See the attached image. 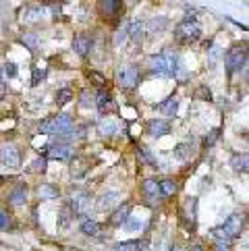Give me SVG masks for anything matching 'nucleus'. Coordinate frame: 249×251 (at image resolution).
<instances>
[{
    "mask_svg": "<svg viewBox=\"0 0 249 251\" xmlns=\"http://www.w3.org/2000/svg\"><path fill=\"white\" fill-rule=\"evenodd\" d=\"M198 96L201 98V100H210V98H212L210 89H206V87H199V89H198Z\"/></svg>",
    "mask_w": 249,
    "mask_h": 251,
    "instance_id": "nucleus-36",
    "label": "nucleus"
},
{
    "mask_svg": "<svg viewBox=\"0 0 249 251\" xmlns=\"http://www.w3.org/2000/svg\"><path fill=\"white\" fill-rule=\"evenodd\" d=\"M73 210H71V205L67 203V205H62V210L58 212V228H67L69 224H71V220H73Z\"/></svg>",
    "mask_w": 249,
    "mask_h": 251,
    "instance_id": "nucleus-16",
    "label": "nucleus"
},
{
    "mask_svg": "<svg viewBox=\"0 0 249 251\" xmlns=\"http://www.w3.org/2000/svg\"><path fill=\"white\" fill-rule=\"evenodd\" d=\"M114 251H146V243L144 241H124V243H119Z\"/></svg>",
    "mask_w": 249,
    "mask_h": 251,
    "instance_id": "nucleus-20",
    "label": "nucleus"
},
{
    "mask_svg": "<svg viewBox=\"0 0 249 251\" xmlns=\"http://www.w3.org/2000/svg\"><path fill=\"white\" fill-rule=\"evenodd\" d=\"M220 228L226 232V237H228V239L237 237L239 232H241V228H243V216H241V214H230V216L226 218V222L222 224Z\"/></svg>",
    "mask_w": 249,
    "mask_h": 251,
    "instance_id": "nucleus-6",
    "label": "nucleus"
},
{
    "mask_svg": "<svg viewBox=\"0 0 249 251\" xmlns=\"http://www.w3.org/2000/svg\"><path fill=\"white\" fill-rule=\"evenodd\" d=\"M176 106H179V102H176V98H174V96H171L168 100H164L162 104L158 106V110H160V112H164L166 116H173V114L176 112Z\"/></svg>",
    "mask_w": 249,
    "mask_h": 251,
    "instance_id": "nucleus-21",
    "label": "nucleus"
},
{
    "mask_svg": "<svg viewBox=\"0 0 249 251\" xmlns=\"http://www.w3.org/2000/svg\"><path fill=\"white\" fill-rule=\"evenodd\" d=\"M191 146H189V143H181V146L179 148H176V151H174V154H176V158H179V160H187V158H191Z\"/></svg>",
    "mask_w": 249,
    "mask_h": 251,
    "instance_id": "nucleus-28",
    "label": "nucleus"
},
{
    "mask_svg": "<svg viewBox=\"0 0 249 251\" xmlns=\"http://www.w3.org/2000/svg\"><path fill=\"white\" fill-rule=\"evenodd\" d=\"M119 197H121L119 191H106V193H102V195H100V200H98V208H100V210L112 208V205L119 201Z\"/></svg>",
    "mask_w": 249,
    "mask_h": 251,
    "instance_id": "nucleus-10",
    "label": "nucleus"
},
{
    "mask_svg": "<svg viewBox=\"0 0 249 251\" xmlns=\"http://www.w3.org/2000/svg\"><path fill=\"white\" fill-rule=\"evenodd\" d=\"M218 137H220V129H212L210 135H206V146H214Z\"/></svg>",
    "mask_w": 249,
    "mask_h": 251,
    "instance_id": "nucleus-34",
    "label": "nucleus"
},
{
    "mask_svg": "<svg viewBox=\"0 0 249 251\" xmlns=\"http://www.w3.org/2000/svg\"><path fill=\"white\" fill-rule=\"evenodd\" d=\"M0 162L4 166H11V168H17L21 164V154L19 150H17L13 143H4L2 148H0Z\"/></svg>",
    "mask_w": 249,
    "mask_h": 251,
    "instance_id": "nucleus-3",
    "label": "nucleus"
},
{
    "mask_svg": "<svg viewBox=\"0 0 249 251\" xmlns=\"http://www.w3.org/2000/svg\"><path fill=\"white\" fill-rule=\"evenodd\" d=\"M8 200H11L13 205H21V203H25V201H27V187H25V185H17Z\"/></svg>",
    "mask_w": 249,
    "mask_h": 251,
    "instance_id": "nucleus-14",
    "label": "nucleus"
},
{
    "mask_svg": "<svg viewBox=\"0 0 249 251\" xmlns=\"http://www.w3.org/2000/svg\"><path fill=\"white\" fill-rule=\"evenodd\" d=\"M29 168L33 170V173H44V170H46V158H44V156L42 158H35L33 164Z\"/></svg>",
    "mask_w": 249,
    "mask_h": 251,
    "instance_id": "nucleus-32",
    "label": "nucleus"
},
{
    "mask_svg": "<svg viewBox=\"0 0 249 251\" xmlns=\"http://www.w3.org/2000/svg\"><path fill=\"white\" fill-rule=\"evenodd\" d=\"M40 77H42V73H40L38 69H35V71H33V85H35V83H40Z\"/></svg>",
    "mask_w": 249,
    "mask_h": 251,
    "instance_id": "nucleus-39",
    "label": "nucleus"
},
{
    "mask_svg": "<svg viewBox=\"0 0 249 251\" xmlns=\"http://www.w3.org/2000/svg\"><path fill=\"white\" fill-rule=\"evenodd\" d=\"M23 42H25V44H29V48L33 50L35 46H38V35H33V33H27V35H25V38H23Z\"/></svg>",
    "mask_w": 249,
    "mask_h": 251,
    "instance_id": "nucleus-35",
    "label": "nucleus"
},
{
    "mask_svg": "<svg viewBox=\"0 0 249 251\" xmlns=\"http://www.w3.org/2000/svg\"><path fill=\"white\" fill-rule=\"evenodd\" d=\"M216 251H230V243H216Z\"/></svg>",
    "mask_w": 249,
    "mask_h": 251,
    "instance_id": "nucleus-38",
    "label": "nucleus"
},
{
    "mask_svg": "<svg viewBox=\"0 0 249 251\" xmlns=\"http://www.w3.org/2000/svg\"><path fill=\"white\" fill-rule=\"evenodd\" d=\"M123 226H124V230H129V232H131V230H139L141 226H144V222H141V220H135V218H127Z\"/></svg>",
    "mask_w": 249,
    "mask_h": 251,
    "instance_id": "nucleus-31",
    "label": "nucleus"
},
{
    "mask_svg": "<svg viewBox=\"0 0 249 251\" xmlns=\"http://www.w3.org/2000/svg\"><path fill=\"white\" fill-rule=\"evenodd\" d=\"M81 230L85 232V235H98V232H100V224H98L96 220H83Z\"/></svg>",
    "mask_w": 249,
    "mask_h": 251,
    "instance_id": "nucleus-25",
    "label": "nucleus"
},
{
    "mask_svg": "<svg viewBox=\"0 0 249 251\" xmlns=\"http://www.w3.org/2000/svg\"><path fill=\"white\" fill-rule=\"evenodd\" d=\"M149 67H152V71H154V73H158V75L171 77V73H168V67H166V62H164V58L160 56V54L149 58Z\"/></svg>",
    "mask_w": 249,
    "mask_h": 251,
    "instance_id": "nucleus-15",
    "label": "nucleus"
},
{
    "mask_svg": "<svg viewBox=\"0 0 249 251\" xmlns=\"http://www.w3.org/2000/svg\"><path fill=\"white\" fill-rule=\"evenodd\" d=\"M87 168H90V162H85V160H75V162L71 164V175H73L75 178H79V176L85 175Z\"/></svg>",
    "mask_w": 249,
    "mask_h": 251,
    "instance_id": "nucleus-23",
    "label": "nucleus"
},
{
    "mask_svg": "<svg viewBox=\"0 0 249 251\" xmlns=\"http://www.w3.org/2000/svg\"><path fill=\"white\" fill-rule=\"evenodd\" d=\"M11 226V218H8V214L0 210V230H8Z\"/></svg>",
    "mask_w": 249,
    "mask_h": 251,
    "instance_id": "nucleus-33",
    "label": "nucleus"
},
{
    "mask_svg": "<svg viewBox=\"0 0 249 251\" xmlns=\"http://www.w3.org/2000/svg\"><path fill=\"white\" fill-rule=\"evenodd\" d=\"M38 193H40L42 200H54V197H58V195H60L58 187H54V185H48V183L40 185V187H38Z\"/></svg>",
    "mask_w": 249,
    "mask_h": 251,
    "instance_id": "nucleus-18",
    "label": "nucleus"
},
{
    "mask_svg": "<svg viewBox=\"0 0 249 251\" xmlns=\"http://www.w3.org/2000/svg\"><path fill=\"white\" fill-rule=\"evenodd\" d=\"M173 251H183V249H179V247H174V249H173Z\"/></svg>",
    "mask_w": 249,
    "mask_h": 251,
    "instance_id": "nucleus-43",
    "label": "nucleus"
},
{
    "mask_svg": "<svg viewBox=\"0 0 249 251\" xmlns=\"http://www.w3.org/2000/svg\"><path fill=\"white\" fill-rule=\"evenodd\" d=\"M71 100H73V92H71V89H60V92L56 94V104L58 106H65Z\"/></svg>",
    "mask_w": 249,
    "mask_h": 251,
    "instance_id": "nucleus-27",
    "label": "nucleus"
},
{
    "mask_svg": "<svg viewBox=\"0 0 249 251\" xmlns=\"http://www.w3.org/2000/svg\"><path fill=\"white\" fill-rule=\"evenodd\" d=\"M81 102L85 104V106H90L92 102H90V94H87V92H83V98H81Z\"/></svg>",
    "mask_w": 249,
    "mask_h": 251,
    "instance_id": "nucleus-40",
    "label": "nucleus"
},
{
    "mask_svg": "<svg viewBox=\"0 0 249 251\" xmlns=\"http://www.w3.org/2000/svg\"><path fill=\"white\" fill-rule=\"evenodd\" d=\"M174 35H176V40H181V42H193L201 35V27L195 19H185L176 25Z\"/></svg>",
    "mask_w": 249,
    "mask_h": 251,
    "instance_id": "nucleus-2",
    "label": "nucleus"
},
{
    "mask_svg": "<svg viewBox=\"0 0 249 251\" xmlns=\"http://www.w3.org/2000/svg\"><path fill=\"white\" fill-rule=\"evenodd\" d=\"M98 110L104 112V114L117 110V104H114L112 96L106 92V89H100V94H98Z\"/></svg>",
    "mask_w": 249,
    "mask_h": 251,
    "instance_id": "nucleus-8",
    "label": "nucleus"
},
{
    "mask_svg": "<svg viewBox=\"0 0 249 251\" xmlns=\"http://www.w3.org/2000/svg\"><path fill=\"white\" fill-rule=\"evenodd\" d=\"M146 27L149 31H162V29L168 27V19H166V17H156V19H149L148 21Z\"/></svg>",
    "mask_w": 249,
    "mask_h": 251,
    "instance_id": "nucleus-22",
    "label": "nucleus"
},
{
    "mask_svg": "<svg viewBox=\"0 0 249 251\" xmlns=\"http://www.w3.org/2000/svg\"><path fill=\"white\" fill-rule=\"evenodd\" d=\"M73 129V119L69 114H58V116H52V119L44 121L40 125V131L42 133H56V135H62Z\"/></svg>",
    "mask_w": 249,
    "mask_h": 251,
    "instance_id": "nucleus-1",
    "label": "nucleus"
},
{
    "mask_svg": "<svg viewBox=\"0 0 249 251\" xmlns=\"http://www.w3.org/2000/svg\"><path fill=\"white\" fill-rule=\"evenodd\" d=\"M171 133V125L164 123V121H152L149 123V135L154 137H162V135H168Z\"/></svg>",
    "mask_w": 249,
    "mask_h": 251,
    "instance_id": "nucleus-13",
    "label": "nucleus"
},
{
    "mask_svg": "<svg viewBox=\"0 0 249 251\" xmlns=\"http://www.w3.org/2000/svg\"><path fill=\"white\" fill-rule=\"evenodd\" d=\"M245 60H247V52L245 48H233V50H228V54H226V67L228 71H237V69H241L245 67Z\"/></svg>",
    "mask_w": 249,
    "mask_h": 251,
    "instance_id": "nucleus-5",
    "label": "nucleus"
},
{
    "mask_svg": "<svg viewBox=\"0 0 249 251\" xmlns=\"http://www.w3.org/2000/svg\"><path fill=\"white\" fill-rule=\"evenodd\" d=\"M87 208V195L85 193H77L73 197V203H71V210H73V214H83Z\"/></svg>",
    "mask_w": 249,
    "mask_h": 251,
    "instance_id": "nucleus-19",
    "label": "nucleus"
},
{
    "mask_svg": "<svg viewBox=\"0 0 249 251\" xmlns=\"http://www.w3.org/2000/svg\"><path fill=\"white\" fill-rule=\"evenodd\" d=\"M189 251H201V247H198V245H193V247H191Z\"/></svg>",
    "mask_w": 249,
    "mask_h": 251,
    "instance_id": "nucleus-42",
    "label": "nucleus"
},
{
    "mask_svg": "<svg viewBox=\"0 0 249 251\" xmlns=\"http://www.w3.org/2000/svg\"><path fill=\"white\" fill-rule=\"evenodd\" d=\"M0 77H2V69H0Z\"/></svg>",
    "mask_w": 249,
    "mask_h": 251,
    "instance_id": "nucleus-44",
    "label": "nucleus"
},
{
    "mask_svg": "<svg viewBox=\"0 0 249 251\" xmlns=\"http://www.w3.org/2000/svg\"><path fill=\"white\" fill-rule=\"evenodd\" d=\"M100 8L104 11V15H114V11H119V8H121V2H117V0H110V2H100Z\"/></svg>",
    "mask_w": 249,
    "mask_h": 251,
    "instance_id": "nucleus-29",
    "label": "nucleus"
},
{
    "mask_svg": "<svg viewBox=\"0 0 249 251\" xmlns=\"http://www.w3.org/2000/svg\"><path fill=\"white\" fill-rule=\"evenodd\" d=\"M247 154H241V156H233V168L237 173H247Z\"/></svg>",
    "mask_w": 249,
    "mask_h": 251,
    "instance_id": "nucleus-24",
    "label": "nucleus"
},
{
    "mask_svg": "<svg viewBox=\"0 0 249 251\" xmlns=\"http://www.w3.org/2000/svg\"><path fill=\"white\" fill-rule=\"evenodd\" d=\"M158 187H160V195H164V197L174 195L176 191V185L173 181H162V183H158Z\"/></svg>",
    "mask_w": 249,
    "mask_h": 251,
    "instance_id": "nucleus-26",
    "label": "nucleus"
},
{
    "mask_svg": "<svg viewBox=\"0 0 249 251\" xmlns=\"http://www.w3.org/2000/svg\"><path fill=\"white\" fill-rule=\"evenodd\" d=\"M139 81V71L137 67H124L119 71V83L121 87L124 89H131V87H135Z\"/></svg>",
    "mask_w": 249,
    "mask_h": 251,
    "instance_id": "nucleus-4",
    "label": "nucleus"
},
{
    "mask_svg": "<svg viewBox=\"0 0 249 251\" xmlns=\"http://www.w3.org/2000/svg\"><path fill=\"white\" fill-rule=\"evenodd\" d=\"M212 237L216 239V243H230V239L226 237V232L222 230L220 226L218 228H212Z\"/></svg>",
    "mask_w": 249,
    "mask_h": 251,
    "instance_id": "nucleus-30",
    "label": "nucleus"
},
{
    "mask_svg": "<svg viewBox=\"0 0 249 251\" xmlns=\"http://www.w3.org/2000/svg\"><path fill=\"white\" fill-rule=\"evenodd\" d=\"M141 189H144L146 197L148 200H158V195H160V187L156 181H152V178H148V181H144V185H141Z\"/></svg>",
    "mask_w": 249,
    "mask_h": 251,
    "instance_id": "nucleus-17",
    "label": "nucleus"
},
{
    "mask_svg": "<svg viewBox=\"0 0 249 251\" xmlns=\"http://www.w3.org/2000/svg\"><path fill=\"white\" fill-rule=\"evenodd\" d=\"M90 46H92V40L87 38V35H77L73 40V50L79 56H85L87 52H90Z\"/></svg>",
    "mask_w": 249,
    "mask_h": 251,
    "instance_id": "nucleus-11",
    "label": "nucleus"
},
{
    "mask_svg": "<svg viewBox=\"0 0 249 251\" xmlns=\"http://www.w3.org/2000/svg\"><path fill=\"white\" fill-rule=\"evenodd\" d=\"M48 158L50 160H71L73 158V148L65 146V143H60V146H50L48 148Z\"/></svg>",
    "mask_w": 249,
    "mask_h": 251,
    "instance_id": "nucleus-7",
    "label": "nucleus"
},
{
    "mask_svg": "<svg viewBox=\"0 0 249 251\" xmlns=\"http://www.w3.org/2000/svg\"><path fill=\"white\" fill-rule=\"evenodd\" d=\"M92 79H94L98 85H104V77H102L100 73H92Z\"/></svg>",
    "mask_w": 249,
    "mask_h": 251,
    "instance_id": "nucleus-37",
    "label": "nucleus"
},
{
    "mask_svg": "<svg viewBox=\"0 0 249 251\" xmlns=\"http://www.w3.org/2000/svg\"><path fill=\"white\" fill-rule=\"evenodd\" d=\"M119 129H121V123L114 121V119H104L100 123V133H102V135L112 137V135H117V133H119Z\"/></svg>",
    "mask_w": 249,
    "mask_h": 251,
    "instance_id": "nucleus-12",
    "label": "nucleus"
},
{
    "mask_svg": "<svg viewBox=\"0 0 249 251\" xmlns=\"http://www.w3.org/2000/svg\"><path fill=\"white\" fill-rule=\"evenodd\" d=\"M6 71H8V75H15V73H17V67H15V65H13V62H11V65H8V67H6Z\"/></svg>",
    "mask_w": 249,
    "mask_h": 251,
    "instance_id": "nucleus-41",
    "label": "nucleus"
},
{
    "mask_svg": "<svg viewBox=\"0 0 249 251\" xmlns=\"http://www.w3.org/2000/svg\"><path fill=\"white\" fill-rule=\"evenodd\" d=\"M129 214H131V203H124V205H119L117 212L110 216V224H114V226H123L124 220L129 218Z\"/></svg>",
    "mask_w": 249,
    "mask_h": 251,
    "instance_id": "nucleus-9",
    "label": "nucleus"
}]
</instances>
